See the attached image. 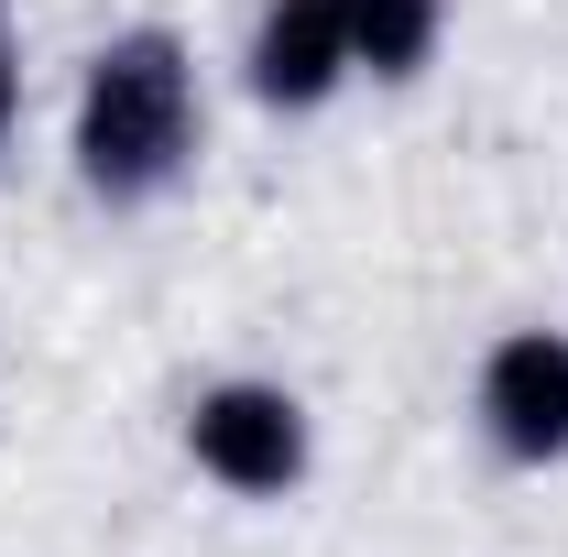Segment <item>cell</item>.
<instances>
[{
	"instance_id": "cell-4",
	"label": "cell",
	"mask_w": 568,
	"mask_h": 557,
	"mask_svg": "<svg viewBox=\"0 0 568 557\" xmlns=\"http://www.w3.org/2000/svg\"><path fill=\"white\" fill-rule=\"evenodd\" d=\"M351 77L361 67H351V11H339V0H263V11H252V33H241V88H252V110L317 121Z\"/></svg>"
},
{
	"instance_id": "cell-7",
	"label": "cell",
	"mask_w": 568,
	"mask_h": 557,
	"mask_svg": "<svg viewBox=\"0 0 568 557\" xmlns=\"http://www.w3.org/2000/svg\"><path fill=\"white\" fill-rule=\"evenodd\" d=\"M0 22H11V0H0Z\"/></svg>"
},
{
	"instance_id": "cell-1",
	"label": "cell",
	"mask_w": 568,
	"mask_h": 557,
	"mask_svg": "<svg viewBox=\"0 0 568 557\" xmlns=\"http://www.w3.org/2000/svg\"><path fill=\"white\" fill-rule=\"evenodd\" d=\"M209 153V88H197V44L175 22H121L67 99V175L99 209H153L197 175Z\"/></svg>"
},
{
	"instance_id": "cell-2",
	"label": "cell",
	"mask_w": 568,
	"mask_h": 557,
	"mask_svg": "<svg viewBox=\"0 0 568 557\" xmlns=\"http://www.w3.org/2000/svg\"><path fill=\"white\" fill-rule=\"evenodd\" d=\"M186 459L230 503H284V492H306V470H317V416H306L295 383L219 372V383H197V405H186Z\"/></svg>"
},
{
	"instance_id": "cell-3",
	"label": "cell",
	"mask_w": 568,
	"mask_h": 557,
	"mask_svg": "<svg viewBox=\"0 0 568 557\" xmlns=\"http://www.w3.org/2000/svg\"><path fill=\"white\" fill-rule=\"evenodd\" d=\"M470 426L503 470L568 459V328H503L470 372Z\"/></svg>"
},
{
	"instance_id": "cell-6",
	"label": "cell",
	"mask_w": 568,
	"mask_h": 557,
	"mask_svg": "<svg viewBox=\"0 0 568 557\" xmlns=\"http://www.w3.org/2000/svg\"><path fill=\"white\" fill-rule=\"evenodd\" d=\"M22 132V67H11V22H0V142Z\"/></svg>"
},
{
	"instance_id": "cell-5",
	"label": "cell",
	"mask_w": 568,
	"mask_h": 557,
	"mask_svg": "<svg viewBox=\"0 0 568 557\" xmlns=\"http://www.w3.org/2000/svg\"><path fill=\"white\" fill-rule=\"evenodd\" d=\"M351 11V67L372 88H416L448 44V0H339Z\"/></svg>"
}]
</instances>
